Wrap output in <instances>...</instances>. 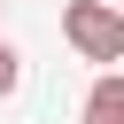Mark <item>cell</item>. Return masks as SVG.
<instances>
[{"instance_id":"obj_3","label":"cell","mask_w":124,"mask_h":124,"mask_svg":"<svg viewBox=\"0 0 124 124\" xmlns=\"http://www.w3.org/2000/svg\"><path fill=\"white\" fill-rule=\"evenodd\" d=\"M16 78H23V62H16V46H8V39H0V101H8V93H16Z\"/></svg>"},{"instance_id":"obj_1","label":"cell","mask_w":124,"mask_h":124,"mask_svg":"<svg viewBox=\"0 0 124 124\" xmlns=\"http://www.w3.org/2000/svg\"><path fill=\"white\" fill-rule=\"evenodd\" d=\"M62 31H70V46H78L85 62H124V16H116L108 0H70Z\"/></svg>"},{"instance_id":"obj_2","label":"cell","mask_w":124,"mask_h":124,"mask_svg":"<svg viewBox=\"0 0 124 124\" xmlns=\"http://www.w3.org/2000/svg\"><path fill=\"white\" fill-rule=\"evenodd\" d=\"M85 124H124V70H101L85 93Z\"/></svg>"}]
</instances>
